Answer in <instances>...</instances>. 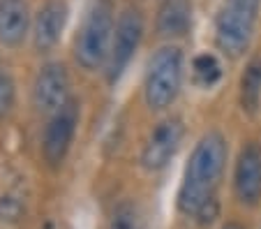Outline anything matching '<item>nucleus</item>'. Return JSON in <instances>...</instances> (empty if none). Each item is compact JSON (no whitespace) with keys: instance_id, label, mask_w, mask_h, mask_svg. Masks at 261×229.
Segmentation results:
<instances>
[{"instance_id":"nucleus-11","label":"nucleus","mask_w":261,"mask_h":229,"mask_svg":"<svg viewBox=\"0 0 261 229\" xmlns=\"http://www.w3.org/2000/svg\"><path fill=\"white\" fill-rule=\"evenodd\" d=\"M30 30V10L25 0H0V44L14 49Z\"/></svg>"},{"instance_id":"nucleus-7","label":"nucleus","mask_w":261,"mask_h":229,"mask_svg":"<svg viewBox=\"0 0 261 229\" xmlns=\"http://www.w3.org/2000/svg\"><path fill=\"white\" fill-rule=\"evenodd\" d=\"M69 74L63 63H46L40 67L33 84V105L37 111H58L69 102Z\"/></svg>"},{"instance_id":"nucleus-4","label":"nucleus","mask_w":261,"mask_h":229,"mask_svg":"<svg viewBox=\"0 0 261 229\" xmlns=\"http://www.w3.org/2000/svg\"><path fill=\"white\" fill-rule=\"evenodd\" d=\"M143 37V16L137 7H127L116 21L114 30V42H111V51H109L107 60V77L111 84L123 77L127 70V65L132 63L134 54H137L139 44Z\"/></svg>"},{"instance_id":"nucleus-16","label":"nucleus","mask_w":261,"mask_h":229,"mask_svg":"<svg viewBox=\"0 0 261 229\" xmlns=\"http://www.w3.org/2000/svg\"><path fill=\"white\" fill-rule=\"evenodd\" d=\"M14 107V81L7 67L0 63V116H7Z\"/></svg>"},{"instance_id":"nucleus-13","label":"nucleus","mask_w":261,"mask_h":229,"mask_svg":"<svg viewBox=\"0 0 261 229\" xmlns=\"http://www.w3.org/2000/svg\"><path fill=\"white\" fill-rule=\"evenodd\" d=\"M241 102L247 114H254L261 102V60H252L241 79Z\"/></svg>"},{"instance_id":"nucleus-12","label":"nucleus","mask_w":261,"mask_h":229,"mask_svg":"<svg viewBox=\"0 0 261 229\" xmlns=\"http://www.w3.org/2000/svg\"><path fill=\"white\" fill-rule=\"evenodd\" d=\"M192 28V0H162L158 10V33L164 37H182Z\"/></svg>"},{"instance_id":"nucleus-6","label":"nucleus","mask_w":261,"mask_h":229,"mask_svg":"<svg viewBox=\"0 0 261 229\" xmlns=\"http://www.w3.org/2000/svg\"><path fill=\"white\" fill-rule=\"evenodd\" d=\"M79 102L69 100L65 107H60L54 114V118L49 120L44 130V139H42V153H44L46 162L51 167H58L65 162L69 153V146L76 135V125H79Z\"/></svg>"},{"instance_id":"nucleus-17","label":"nucleus","mask_w":261,"mask_h":229,"mask_svg":"<svg viewBox=\"0 0 261 229\" xmlns=\"http://www.w3.org/2000/svg\"><path fill=\"white\" fill-rule=\"evenodd\" d=\"M19 213H21V206L12 197H3L0 199V220H16Z\"/></svg>"},{"instance_id":"nucleus-3","label":"nucleus","mask_w":261,"mask_h":229,"mask_svg":"<svg viewBox=\"0 0 261 229\" xmlns=\"http://www.w3.org/2000/svg\"><path fill=\"white\" fill-rule=\"evenodd\" d=\"M182 86V54L178 46H162L146 67L143 97L150 109H167Z\"/></svg>"},{"instance_id":"nucleus-15","label":"nucleus","mask_w":261,"mask_h":229,"mask_svg":"<svg viewBox=\"0 0 261 229\" xmlns=\"http://www.w3.org/2000/svg\"><path fill=\"white\" fill-rule=\"evenodd\" d=\"M192 72H194V79L201 86L217 84V79L222 77V67L213 54H199L192 63Z\"/></svg>"},{"instance_id":"nucleus-2","label":"nucleus","mask_w":261,"mask_h":229,"mask_svg":"<svg viewBox=\"0 0 261 229\" xmlns=\"http://www.w3.org/2000/svg\"><path fill=\"white\" fill-rule=\"evenodd\" d=\"M114 30L116 23L111 0H90L74 37V58L84 70H97L109 60Z\"/></svg>"},{"instance_id":"nucleus-14","label":"nucleus","mask_w":261,"mask_h":229,"mask_svg":"<svg viewBox=\"0 0 261 229\" xmlns=\"http://www.w3.org/2000/svg\"><path fill=\"white\" fill-rule=\"evenodd\" d=\"M109 229H146V218L137 201L123 199L109 215Z\"/></svg>"},{"instance_id":"nucleus-5","label":"nucleus","mask_w":261,"mask_h":229,"mask_svg":"<svg viewBox=\"0 0 261 229\" xmlns=\"http://www.w3.org/2000/svg\"><path fill=\"white\" fill-rule=\"evenodd\" d=\"M256 26V14L250 12H241L233 7L222 5L220 12L215 16V42L217 49L222 54L238 58L245 54V49L250 46L252 35H254Z\"/></svg>"},{"instance_id":"nucleus-19","label":"nucleus","mask_w":261,"mask_h":229,"mask_svg":"<svg viewBox=\"0 0 261 229\" xmlns=\"http://www.w3.org/2000/svg\"><path fill=\"white\" fill-rule=\"evenodd\" d=\"M222 229H243V227H241V224H236V222H229V224H224Z\"/></svg>"},{"instance_id":"nucleus-10","label":"nucleus","mask_w":261,"mask_h":229,"mask_svg":"<svg viewBox=\"0 0 261 229\" xmlns=\"http://www.w3.org/2000/svg\"><path fill=\"white\" fill-rule=\"evenodd\" d=\"M233 190L243 204H256L261 199V148L247 144L236 160Z\"/></svg>"},{"instance_id":"nucleus-18","label":"nucleus","mask_w":261,"mask_h":229,"mask_svg":"<svg viewBox=\"0 0 261 229\" xmlns=\"http://www.w3.org/2000/svg\"><path fill=\"white\" fill-rule=\"evenodd\" d=\"M222 5L233 7V10H241V12H250V14H256L261 0H224Z\"/></svg>"},{"instance_id":"nucleus-9","label":"nucleus","mask_w":261,"mask_h":229,"mask_svg":"<svg viewBox=\"0 0 261 229\" xmlns=\"http://www.w3.org/2000/svg\"><path fill=\"white\" fill-rule=\"evenodd\" d=\"M69 7L65 0H46L33 21V44L37 51H49L63 37Z\"/></svg>"},{"instance_id":"nucleus-8","label":"nucleus","mask_w":261,"mask_h":229,"mask_svg":"<svg viewBox=\"0 0 261 229\" xmlns=\"http://www.w3.org/2000/svg\"><path fill=\"white\" fill-rule=\"evenodd\" d=\"M182 123L178 118H167L162 123H158V128L148 135L146 144L141 150V165L148 171H160L171 162V158L176 155L178 146L182 141Z\"/></svg>"},{"instance_id":"nucleus-1","label":"nucleus","mask_w":261,"mask_h":229,"mask_svg":"<svg viewBox=\"0 0 261 229\" xmlns=\"http://www.w3.org/2000/svg\"><path fill=\"white\" fill-rule=\"evenodd\" d=\"M227 165V141L220 132H208L194 146L178 190V209L201 224L217 218V188Z\"/></svg>"}]
</instances>
